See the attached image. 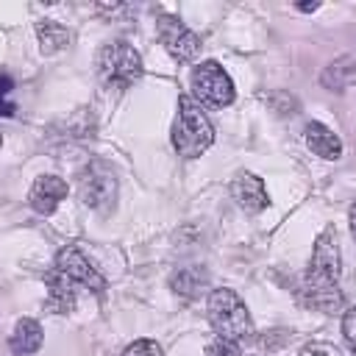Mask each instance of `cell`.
<instances>
[{
  "label": "cell",
  "instance_id": "1",
  "mask_svg": "<svg viewBox=\"0 0 356 356\" xmlns=\"http://www.w3.org/2000/svg\"><path fill=\"white\" fill-rule=\"evenodd\" d=\"M303 300L306 306L334 314L342 309V289H339V242L337 231L325 225L314 239V250L303 275Z\"/></svg>",
  "mask_w": 356,
  "mask_h": 356
},
{
  "label": "cell",
  "instance_id": "2",
  "mask_svg": "<svg viewBox=\"0 0 356 356\" xmlns=\"http://www.w3.org/2000/svg\"><path fill=\"white\" fill-rule=\"evenodd\" d=\"M170 139H172V147L178 150V156H184V159H197L211 147V142H214L211 120L206 117L203 106L192 95L178 97V111L172 120Z\"/></svg>",
  "mask_w": 356,
  "mask_h": 356
},
{
  "label": "cell",
  "instance_id": "3",
  "mask_svg": "<svg viewBox=\"0 0 356 356\" xmlns=\"http://www.w3.org/2000/svg\"><path fill=\"white\" fill-rule=\"evenodd\" d=\"M206 314H209V323H211V328L220 339L242 345V342H250L253 334H256L250 312L234 289H214L209 295Z\"/></svg>",
  "mask_w": 356,
  "mask_h": 356
},
{
  "label": "cell",
  "instance_id": "4",
  "mask_svg": "<svg viewBox=\"0 0 356 356\" xmlns=\"http://www.w3.org/2000/svg\"><path fill=\"white\" fill-rule=\"evenodd\" d=\"M95 67H97V78H100L108 89H128V86H134V83L142 78V72H145L142 56L134 50V44H128V42H122V39L103 44L100 53H97Z\"/></svg>",
  "mask_w": 356,
  "mask_h": 356
},
{
  "label": "cell",
  "instance_id": "5",
  "mask_svg": "<svg viewBox=\"0 0 356 356\" xmlns=\"http://www.w3.org/2000/svg\"><path fill=\"white\" fill-rule=\"evenodd\" d=\"M75 186H78V197L86 209L97 211V214H108L117 203V178H114V170L100 161V159H92L86 161L78 175H75Z\"/></svg>",
  "mask_w": 356,
  "mask_h": 356
},
{
  "label": "cell",
  "instance_id": "6",
  "mask_svg": "<svg viewBox=\"0 0 356 356\" xmlns=\"http://www.w3.org/2000/svg\"><path fill=\"white\" fill-rule=\"evenodd\" d=\"M195 100L211 108H225L234 103V81L217 61H200L189 75Z\"/></svg>",
  "mask_w": 356,
  "mask_h": 356
},
{
  "label": "cell",
  "instance_id": "7",
  "mask_svg": "<svg viewBox=\"0 0 356 356\" xmlns=\"http://www.w3.org/2000/svg\"><path fill=\"white\" fill-rule=\"evenodd\" d=\"M56 270L61 275H67L72 284L95 292V295H103L106 292V278L103 273L95 267V261L78 248V245H67L56 253Z\"/></svg>",
  "mask_w": 356,
  "mask_h": 356
},
{
  "label": "cell",
  "instance_id": "8",
  "mask_svg": "<svg viewBox=\"0 0 356 356\" xmlns=\"http://www.w3.org/2000/svg\"><path fill=\"white\" fill-rule=\"evenodd\" d=\"M156 31H159V39H161L164 50H167L175 61L189 64V61L197 58V53H200V36H197L192 28H186L178 17L161 14Z\"/></svg>",
  "mask_w": 356,
  "mask_h": 356
},
{
  "label": "cell",
  "instance_id": "9",
  "mask_svg": "<svg viewBox=\"0 0 356 356\" xmlns=\"http://www.w3.org/2000/svg\"><path fill=\"white\" fill-rule=\"evenodd\" d=\"M67 189H70V186H67L64 178H58V175H39V178L33 181L31 192H28V203H31V209L39 211V214H53L56 206L67 197Z\"/></svg>",
  "mask_w": 356,
  "mask_h": 356
},
{
  "label": "cell",
  "instance_id": "10",
  "mask_svg": "<svg viewBox=\"0 0 356 356\" xmlns=\"http://www.w3.org/2000/svg\"><path fill=\"white\" fill-rule=\"evenodd\" d=\"M231 195L234 200L245 209V211H261L267 209L270 197H267V189H264V181L256 175V172H236L234 181H231Z\"/></svg>",
  "mask_w": 356,
  "mask_h": 356
},
{
  "label": "cell",
  "instance_id": "11",
  "mask_svg": "<svg viewBox=\"0 0 356 356\" xmlns=\"http://www.w3.org/2000/svg\"><path fill=\"white\" fill-rule=\"evenodd\" d=\"M44 284H47V300H44V309L50 314H70L75 309V284L61 275L56 267L44 275Z\"/></svg>",
  "mask_w": 356,
  "mask_h": 356
},
{
  "label": "cell",
  "instance_id": "12",
  "mask_svg": "<svg viewBox=\"0 0 356 356\" xmlns=\"http://www.w3.org/2000/svg\"><path fill=\"white\" fill-rule=\"evenodd\" d=\"M306 145L312 147V153H317L320 159H325V161H337L339 156H342V142H339V136L328 128V125H323V122H309L306 125Z\"/></svg>",
  "mask_w": 356,
  "mask_h": 356
},
{
  "label": "cell",
  "instance_id": "13",
  "mask_svg": "<svg viewBox=\"0 0 356 356\" xmlns=\"http://www.w3.org/2000/svg\"><path fill=\"white\" fill-rule=\"evenodd\" d=\"M8 348L14 356H33L42 348V325L31 317H22L11 331Z\"/></svg>",
  "mask_w": 356,
  "mask_h": 356
},
{
  "label": "cell",
  "instance_id": "14",
  "mask_svg": "<svg viewBox=\"0 0 356 356\" xmlns=\"http://www.w3.org/2000/svg\"><path fill=\"white\" fill-rule=\"evenodd\" d=\"M209 286V273L197 264H189V267H178L172 275H170V289L181 298H197L203 289Z\"/></svg>",
  "mask_w": 356,
  "mask_h": 356
},
{
  "label": "cell",
  "instance_id": "15",
  "mask_svg": "<svg viewBox=\"0 0 356 356\" xmlns=\"http://www.w3.org/2000/svg\"><path fill=\"white\" fill-rule=\"evenodd\" d=\"M350 83H356V56H342V58H337L334 64L325 67V72H323V86L325 89L342 92Z\"/></svg>",
  "mask_w": 356,
  "mask_h": 356
},
{
  "label": "cell",
  "instance_id": "16",
  "mask_svg": "<svg viewBox=\"0 0 356 356\" xmlns=\"http://www.w3.org/2000/svg\"><path fill=\"white\" fill-rule=\"evenodd\" d=\"M36 36L42 44V53H58L70 44V31L64 25H58L56 19H39L36 22Z\"/></svg>",
  "mask_w": 356,
  "mask_h": 356
},
{
  "label": "cell",
  "instance_id": "17",
  "mask_svg": "<svg viewBox=\"0 0 356 356\" xmlns=\"http://www.w3.org/2000/svg\"><path fill=\"white\" fill-rule=\"evenodd\" d=\"M203 356H242V345H236V342H228V339H220V337H214V339L206 345Z\"/></svg>",
  "mask_w": 356,
  "mask_h": 356
},
{
  "label": "cell",
  "instance_id": "18",
  "mask_svg": "<svg viewBox=\"0 0 356 356\" xmlns=\"http://www.w3.org/2000/svg\"><path fill=\"white\" fill-rule=\"evenodd\" d=\"M122 356H161V345L156 339H134Z\"/></svg>",
  "mask_w": 356,
  "mask_h": 356
},
{
  "label": "cell",
  "instance_id": "19",
  "mask_svg": "<svg viewBox=\"0 0 356 356\" xmlns=\"http://www.w3.org/2000/svg\"><path fill=\"white\" fill-rule=\"evenodd\" d=\"M11 92H14V81L8 75H0V117H11L17 108L11 100Z\"/></svg>",
  "mask_w": 356,
  "mask_h": 356
},
{
  "label": "cell",
  "instance_id": "20",
  "mask_svg": "<svg viewBox=\"0 0 356 356\" xmlns=\"http://www.w3.org/2000/svg\"><path fill=\"white\" fill-rule=\"evenodd\" d=\"M342 337H345V345L350 348V353L356 356V306L348 309L342 317Z\"/></svg>",
  "mask_w": 356,
  "mask_h": 356
},
{
  "label": "cell",
  "instance_id": "21",
  "mask_svg": "<svg viewBox=\"0 0 356 356\" xmlns=\"http://www.w3.org/2000/svg\"><path fill=\"white\" fill-rule=\"evenodd\" d=\"M300 356H342V353L331 342H309V345H303Z\"/></svg>",
  "mask_w": 356,
  "mask_h": 356
},
{
  "label": "cell",
  "instance_id": "22",
  "mask_svg": "<svg viewBox=\"0 0 356 356\" xmlns=\"http://www.w3.org/2000/svg\"><path fill=\"white\" fill-rule=\"evenodd\" d=\"M348 222H350V236L356 239V203H353L350 211H348Z\"/></svg>",
  "mask_w": 356,
  "mask_h": 356
},
{
  "label": "cell",
  "instance_id": "23",
  "mask_svg": "<svg viewBox=\"0 0 356 356\" xmlns=\"http://www.w3.org/2000/svg\"><path fill=\"white\" fill-rule=\"evenodd\" d=\"M298 8H300V11H314V8H317V3H300Z\"/></svg>",
  "mask_w": 356,
  "mask_h": 356
},
{
  "label": "cell",
  "instance_id": "24",
  "mask_svg": "<svg viewBox=\"0 0 356 356\" xmlns=\"http://www.w3.org/2000/svg\"><path fill=\"white\" fill-rule=\"evenodd\" d=\"M0 145H3V136H0Z\"/></svg>",
  "mask_w": 356,
  "mask_h": 356
}]
</instances>
